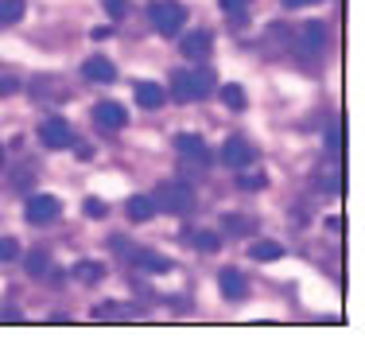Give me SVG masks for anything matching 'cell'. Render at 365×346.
<instances>
[{
    "label": "cell",
    "mask_w": 365,
    "mask_h": 346,
    "mask_svg": "<svg viewBox=\"0 0 365 346\" xmlns=\"http://www.w3.org/2000/svg\"><path fill=\"white\" fill-rule=\"evenodd\" d=\"M152 24L160 36H175L182 24H187V8L175 4V0H160V4H152Z\"/></svg>",
    "instance_id": "1"
},
{
    "label": "cell",
    "mask_w": 365,
    "mask_h": 346,
    "mask_svg": "<svg viewBox=\"0 0 365 346\" xmlns=\"http://www.w3.org/2000/svg\"><path fill=\"white\" fill-rule=\"evenodd\" d=\"M152 203L163 206V210H171V214H187L190 206H195V191H190L187 183H163Z\"/></svg>",
    "instance_id": "2"
},
{
    "label": "cell",
    "mask_w": 365,
    "mask_h": 346,
    "mask_svg": "<svg viewBox=\"0 0 365 346\" xmlns=\"http://www.w3.org/2000/svg\"><path fill=\"white\" fill-rule=\"evenodd\" d=\"M24 214H28V222H36V226H47V222H55L58 214H63V203H58L55 195H31L28 206H24Z\"/></svg>",
    "instance_id": "3"
},
{
    "label": "cell",
    "mask_w": 365,
    "mask_h": 346,
    "mask_svg": "<svg viewBox=\"0 0 365 346\" xmlns=\"http://www.w3.org/2000/svg\"><path fill=\"white\" fill-rule=\"evenodd\" d=\"M39 141H43V148H71V144H74V128L66 125L63 117H51V121H43V125H39Z\"/></svg>",
    "instance_id": "4"
},
{
    "label": "cell",
    "mask_w": 365,
    "mask_h": 346,
    "mask_svg": "<svg viewBox=\"0 0 365 346\" xmlns=\"http://www.w3.org/2000/svg\"><path fill=\"white\" fill-rule=\"evenodd\" d=\"M249 160H253V148H249L245 141H237V136H233V141H225V144H222V163H225V168L245 171V168H249Z\"/></svg>",
    "instance_id": "5"
},
{
    "label": "cell",
    "mask_w": 365,
    "mask_h": 346,
    "mask_svg": "<svg viewBox=\"0 0 365 346\" xmlns=\"http://www.w3.org/2000/svg\"><path fill=\"white\" fill-rule=\"evenodd\" d=\"M175 148L187 156V160H195L198 168H206L210 163V152H206V141L202 136H195V133H182V136H175Z\"/></svg>",
    "instance_id": "6"
},
{
    "label": "cell",
    "mask_w": 365,
    "mask_h": 346,
    "mask_svg": "<svg viewBox=\"0 0 365 346\" xmlns=\"http://www.w3.org/2000/svg\"><path fill=\"white\" fill-rule=\"evenodd\" d=\"M82 74L90 78V82H101V86H109L113 78H117V66L109 63V58H101V55H93V58H86V66H82Z\"/></svg>",
    "instance_id": "7"
},
{
    "label": "cell",
    "mask_w": 365,
    "mask_h": 346,
    "mask_svg": "<svg viewBox=\"0 0 365 346\" xmlns=\"http://www.w3.org/2000/svg\"><path fill=\"white\" fill-rule=\"evenodd\" d=\"M93 121H98L101 128H120L128 121V113L117 106V101H101V106H93Z\"/></svg>",
    "instance_id": "8"
},
{
    "label": "cell",
    "mask_w": 365,
    "mask_h": 346,
    "mask_svg": "<svg viewBox=\"0 0 365 346\" xmlns=\"http://www.w3.org/2000/svg\"><path fill=\"white\" fill-rule=\"evenodd\" d=\"M136 106H144V109H160L163 101H168V93H163V86H155V82H136Z\"/></svg>",
    "instance_id": "9"
},
{
    "label": "cell",
    "mask_w": 365,
    "mask_h": 346,
    "mask_svg": "<svg viewBox=\"0 0 365 346\" xmlns=\"http://www.w3.org/2000/svg\"><path fill=\"white\" fill-rule=\"evenodd\" d=\"M133 261H136V269H144V273H171V257L152 253V249H140Z\"/></svg>",
    "instance_id": "10"
},
{
    "label": "cell",
    "mask_w": 365,
    "mask_h": 346,
    "mask_svg": "<svg viewBox=\"0 0 365 346\" xmlns=\"http://www.w3.org/2000/svg\"><path fill=\"white\" fill-rule=\"evenodd\" d=\"M210 31H190V36H182V55L187 58H202L206 51H210Z\"/></svg>",
    "instance_id": "11"
},
{
    "label": "cell",
    "mask_w": 365,
    "mask_h": 346,
    "mask_svg": "<svg viewBox=\"0 0 365 346\" xmlns=\"http://www.w3.org/2000/svg\"><path fill=\"white\" fill-rule=\"evenodd\" d=\"M222 296L225 300H245V280H241L237 269H222Z\"/></svg>",
    "instance_id": "12"
},
{
    "label": "cell",
    "mask_w": 365,
    "mask_h": 346,
    "mask_svg": "<svg viewBox=\"0 0 365 346\" xmlns=\"http://www.w3.org/2000/svg\"><path fill=\"white\" fill-rule=\"evenodd\" d=\"M171 90H175V101H195V98H198L195 74H187V71H175V78H171Z\"/></svg>",
    "instance_id": "13"
},
{
    "label": "cell",
    "mask_w": 365,
    "mask_h": 346,
    "mask_svg": "<svg viewBox=\"0 0 365 346\" xmlns=\"http://www.w3.org/2000/svg\"><path fill=\"white\" fill-rule=\"evenodd\" d=\"M74 280H82V284L106 280V265H98V261H78V265H74Z\"/></svg>",
    "instance_id": "14"
},
{
    "label": "cell",
    "mask_w": 365,
    "mask_h": 346,
    "mask_svg": "<svg viewBox=\"0 0 365 346\" xmlns=\"http://www.w3.org/2000/svg\"><path fill=\"white\" fill-rule=\"evenodd\" d=\"M249 257H253V261H280V257H284V245H280V241H253Z\"/></svg>",
    "instance_id": "15"
},
{
    "label": "cell",
    "mask_w": 365,
    "mask_h": 346,
    "mask_svg": "<svg viewBox=\"0 0 365 346\" xmlns=\"http://www.w3.org/2000/svg\"><path fill=\"white\" fill-rule=\"evenodd\" d=\"M128 214H133V222H148L155 214V203L148 195H133L128 198Z\"/></svg>",
    "instance_id": "16"
},
{
    "label": "cell",
    "mask_w": 365,
    "mask_h": 346,
    "mask_svg": "<svg viewBox=\"0 0 365 346\" xmlns=\"http://www.w3.org/2000/svg\"><path fill=\"white\" fill-rule=\"evenodd\" d=\"M222 101H225V109H233V113H241V109H245V90H241L237 82L222 86Z\"/></svg>",
    "instance_id": "17"
},
{
    "label": "cell",
    "mask_w": 365,
    "mask_h": 346,
    "mask_svg": "<svg viewBox=\"0 0 365 346\" xmlns=\"http://www.w3.org/2000/svg\"><path fill=\"white\" fill-rule=\"evenodd\" d=\"M303 43H307V51H319L327 43V24H307V28H303Z\"/></svg>",
    "instance_id": "18"
},
{
    "label": "cell",
    "mask_w": 365,
    "mask_h": 346,
    "mask_svg": "<svg viewBox=\"0 0 365 346\" xmlns=\"http://www.w3.org/2000/svg\"><path fill=\"white\" fill-rule=\"evenodd\" d=\"M24 0H0V24H16V20H24Z\"/></svg>",
    "instance_id": "19"
},
{
    "label": "cell",
    "mask_w": 365,
    "mask_h": 346,
    "mask_svg": "<svg viewBox=\"0 0 365 346\" xmlns=\"http://www.w3.org/2000/svg\"><path fill=\"white\" fill-rule=\"evenodd\" d=\"M222 4V12L230 16L233 24H245V16H249V0H218Z\"/></svg>",
    "instance_id": "20"
},
{
    "label": "cell",
    "mask_w": 365,
    "mask_h": 346,
    "mask_svg": "<svg viewBox=\"0 0 365 346\" xmlns=\"http://www.w3.org/2000/svg\"><path fill=\"white\" fill-rule=\"evenodd\" d=\"M47 269H51V257L43 253V249H36V253H28V273H31V276H43Z\"/></svg>",
    "instance_id": "21"
},
{
    "label": "cell",
    "mask_w": 365,
    "mask_h": 346,
    "mask_svg": "<svg viewBox=\"0 0 365 346\" xmlns=\"http://www.w3.org/2000/svg\"><path fill=\"white\" fill-rule=\"evenodd\" d=\"M20 257V241L16 238H0V261H16Z\"/></svg>",
    "instance_id": "22"
},
{
    "label": "cell",
    "mask_w": 365,
    "mask_h": 346,
    "mask_svg": "<svg viewBox=\"0 0 365 346\" xmlns=\"http://www.w3.org/2000/svg\"><path fill=\"white\" fill-rule=\"evenodd\" d=\"M195 245L202 249V253H214V249H218V233H198Z\"/></svg>",
    "instance_id": "23"
},
{
    "label": "cell",
    "mask_w": 365,
    "mask_h": 346,
    "mask_svg": "<svg viewBox=\"0 0 365 346\" xmlns=\"http://www.w3.org/2000/svg\"><path fill=\"white\" fill-rule=\"evenodd\" d=\"M106 210L109 206L101 203V198H86V214H90V218H106Z\"/></svg>",
    "instance_id": "24"
},
{
    "label": "cell",
    "mask_w": 365,
    "mask_h": 346,
    "mask_svg": "<svg viewBox=\"0 0 365 346\" xmlns=\"http://www.w3.org/2000/svg\"><path fill=\"white\" fill-rule=\"evenodd\" d=\"M101 4H106V12L113 16V20H120V16H125V8H128V0H101Z\"/></svg>",
    "instance_id": "25"
},
{
    "label": "cell",
    "mask_w": 365,
    "mask_h": 346,
    "mask_svg": "<svg viewBox=\"0 0 365 346\" xmlns=\"http://www.w3.org/2000/svg\"><path fill=\"white\" fill-rule=\"evenodd\" d=\"M264 183H268L264 175H245V171H241V187H245V191H260Z\"/></svg>",
    "instance_id": "26"
},
{
    "label": "cell",
    "mask_w": 365,
    "mask_h": 346,
    "mask_svg": "<svg viewBox=\"0 0 365 346\" xmlns=\"http://www.w3.org/2000/svg\"><path fill=\"white\" fill-rule=\"evenodd\" d=\"M225 230H230V233H245L249 226H245V222L237 218V214H225Z\"/></svg>",
    "instance_id": "27"
},
{
    "label": "cell",
    "mask_w": 365,
    "mask_h": 346,
    "mask_svg": "<svg viewBox=\"0 0 365 346\" xmlns=\"http://www.w3.org/2000/svg\"><path fill=\"white\" fill-rule=\"evenodd\" d=\"M12 90H16V78L0 71V98H4V93H12Z\"/></svg>",
    "instance_id": "28"
},
{
    "label": "cell",
    "mask_w": 365,
    "mask_h": 346,
    "mask_svg": "<svg viewBox=\"0 0 365 346\" xmlns=\"http://www.w3.org/2000/svg\"><path fill=\"white\" fill-rule=\"evenodd\" d=\"M109 36H113V28H106V24H101V28H93V31H90V39H98V43H101V39H109Z\"/></svg>",
    "instance_id": "29"
},
{
    "label": "cell",
    "mask_w": 365,
    "mask_h": 346,
    "mask_svg": "<svg viewBox=\"0 0 365 346\" xmlns=\"http://www.w3.org/2000/svg\"><path fill=\"white\" fill-rule=\"evenodd\" d=\"M327 141H330V152H338V144H342V136H338V128H330V136H327Z\"/></svg>",
    "instance_id": "30"
},
{
    "label": "cell",
    "mask_w": 365,
    "mask_h": 346,
    "mask_svg": "<svg viewBox=\"0 0 365 346\" xmlns=\"http://www.w3.org/2000/svg\"><path fill=\"white\" fill-rule=\"evenodd\" d=\"M303 4H315V0H284V8H303Z\"/></svg>",
    "instance_id": "31"
},
{
    "label": "cell",
    "mask_w": 365,
    "mask_h": 346,
    "mask_svg": "<svg viewBox=\"0 0 365 346\" xmlns=\"http://www.w3.org/2000/svg\"><path fill=\"white\" fill-rule=\"evenodd\" d=\"M0 160H4V152H0Z\"/></svg>",
    "instance_id": "32"
}]
</instances>
